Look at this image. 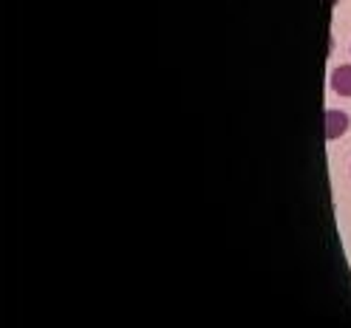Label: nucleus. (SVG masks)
Returning <instances> with one entry per match:
<instances>
[{"label": "nucleus", "mask_w": 351, "mask_h": 328, "mask_svg": "<svg viewBox=\"0 0 351 328\" xmlns=\"http://www.w3.org/2000/svg\"><path fill=\"white\" fill-rule=\"evenodd\" d=\"M348 51H351V46H348Z\"/></svg>", "instance_id": "nucleus-3"}, {"label": "nucleus", "mask_w": 351, "mask_h": 328, "mask_svg": "<svg viewBox=\"0 0 351 328\" xmlns=\"http://www.w3.org/2000/svg\"><path fill=\"white\" fill-rule=\"evenodd\" d=\"M328 85H332V91L337 97L351 99V62L348 65H337V68L332 71V77H328Z\"/></svg>", "instance_id": "nucleus-2"}, {"label": "nucleus", "mask_w": 351, "mask_h": 328, "mask_svg": "<svg viewBox=\"0 0 351 328\" xmlns=\"http://www.w3.org/2000/svg\"><path fill=\"white\" fill-rule=\"evenodd\" d=\"M323 130H326V139L335 142V139H343L348 130H351V116L340 108H328L323 114Z\"/></svg>", "instance_id": "nucleus-1"}]
</instances>
